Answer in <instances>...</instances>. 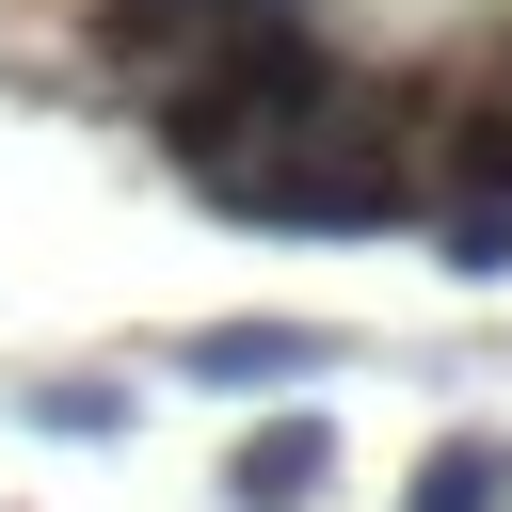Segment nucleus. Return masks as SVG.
Instances as JSON below:
<instances>
[{
    "instance_id": "8",
    "label": "nucleus",
    "mask_w": 512,
    "mask_h": 512,
    "mask_svg": "<svg viewBox=\"0 0 512 512\" xmlns=\"http://www.w3.org/2000/svg\"><path fill=\"white\" fill-rule=\"evenodd\" d=\"M32 432H80V448H112V432H128V384L64 368V384H32Z\"/></svg>"
},
{
    "instance_id": "1",
    "label": "nucleus",
    "mask_w": 512,
    "mask_h": 512,
    "mask_svg": "<svg viewBox=\"0 0 512 512\" xmlns=\"http://www.w3.org/2000/svg\"><path fill=\"white\" fill-rule=\"evenodd\" d=\"M352 80H368V64H352V48H336V16L304 0V16H256V32H224V48L160 64V80H144V144H160V160L208 192V176H240L256 144L320 128Z\"/></svg>"
},
{
    "instance_id": "6",
    "label": "nucleus",
    "mask_w": 512,
    "mask_h": 512,
    "mask_svg": "<svg viewBox=\"0 0 512 512\" xmlns=\"http://www.w3.org/2000/svg\"><path fill=\"white\" fill-rule=\"evenodd\" d=\"M304 368H336L320 320H208L192 336V384H304Z\"/></svg>"
},
{
    "instance_id": "2",
    "label": "nucleus",
    "mask_w": 512,
    "mask_h": 512,
    "mask_svg": "<svg viewBox=\"0 0 512 512\" xmlns=\"http://www.w3.org/2000/svg\"><path fill=\"white\" fill-rule=\"evenodd\" d=\"M208 208H240V224H320V240H368V224H416V208H432V176H416V96L352 80V96L320 112V128L256 144L240 176H208Z\"/></svg>"
},
{
    "instance_id": "4",
    "label": "nucleus",
    "mask_w": 512,
    "mask_h": 512,
    "mask_svg": "<svg viewBox=\"0 0 512 512\" xmlns=\"http://www.w3.org/2000/svg\"><path fill=\"white\" fill-rule=\"evenodd\" d=\"M416 176H432V208H512V80L416 112Z\"/></svg>"
},
{
    "instance_id": "5",
    "label": "nucleus",
    "mask_w": 512,
    "mask_h": 512,
    "mask_svg": "<svg viewBox=\"0 0 512 512\" xmlns=\"http://www.w3.org/2000/svg\"><path fill=\"white\" fill-rule=\"evenodd\" d=\"M320 480H336V432H320V416H256V432L224 448V496H240V512H304Z\"/></svg>"
},
{
    "instance_id": "9",
    "label": "nucleus",
    "mask_w": 512,
    "mask_h": 512,
    "mask_svg": "<svg viewBox=\"0 0 512 512\" xmlns=\"http://www.w3.org/2000/svg\"><path fill=\"white\" fill-rule=\"evenodd\" d=\"M432 256L448 272H512V208H432Z\"/></svg>"
},
{
    "instance_id": "3",
    "label": "nucleus",
    "mask_w": 512,
    "mask_h": 512,
    "mask_svg": "<svg viewBox=\"0 0 512 512\" xmlns=\"http://www.w3.org/2000/svg\"><path fill=\"white\" fill-rule=\"evenodd\" d=\"M256 16H304V0H80V64L144 96L160 64H192V48H224V32H256Z\"/></svg>"
},
{
    "instance_id": "7",
    "label": "nucleus",
    "mask_w": 512,
    "mask_h": 512,
    "mask_svg": "<svg viewBox=\"0 0 512 512\" xmlns=\"http://www.w3.org/2000/svg\"><path fill=\"white\" fill-rule=\"evenodd\" d=\"M496 496H512V448H496V432H448V448L416 464L400 512H496Z\"/></svg>"
}]
</instances>
